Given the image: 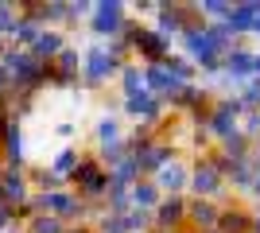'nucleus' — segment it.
I'll return each mask as SVG.
<instances>
[{
	"instance_id": "obj_1",
	"label": "nucleus",
	"mask_w": 260,
	"mask_h": 233,
	"mask_svg": "<svg viewBox=\"0 0 260 233\" xmlns=\"http://www.w3.org/2000/svg\"><path fill=\"white\" fill-rule=\"evenodd\" d=\"M58 51H62V35H58V31H39V35H35V43H31V55L35 58L58 55Z\"/></svg>"
},
{
	"instance_id": "obj_2",
	"label": "nucleus",
	"mask_w": 260,
	"mask_h": 233,
	"mask_svg": "<svg viewBox=\"0 0 260 233\" xmlns=\"http://www.w3.org/2000/svg\"><path fill=\"white\" fill-rule=\"evenodd\" d=\"M31 233H62V222H58L54 214H39L31 222Z\"/></svg>"
},
{
	"instance_id": "obj_3",
	"label": "nucleus",
	"mask_w": 260,
	"mask_h": 233,
	"mask_svg": "<svg viewBox=\"0 0 260 233\" xmlns=\"http://www.w3.org/2000/svg\"><path fill=\"white\" fill-rule=\"evenodd\" d=\"M136 202H155V190L152 187H136Z\"/></svg>"
},
{
	"instance_id": "obj_4",
	"label": "nucleus",
	"mask_w": 260,
	"mask_h": 233,
	"mask_svg": "<svg viewBox=\"0 0 260 233\" xmlns=\"http://www.w3.org/2000/svg\"><path fill=\"white\" fill-rule=\"evenodd\" d=\"M4 233H23V229H20V225H8V229H4Z\"/></svg>"
},
{
	"instance_id": "obj_5",
	"label": "nucleus",
	"mask_w": 260,
	"mask_h": 233,
	"mask_svg": "<svg viewBox=\"0 0 260 233\" xmlns=\"http://www.w3.org/2000/svg\"><path fill=\"white\" fill-rule=\"evenodd\" d=\"M70 233H74V229H70Z\"/></svg>"
}]
</instances>
